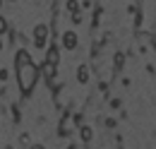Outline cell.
<instances>
[{
    "mask_svg": "<svg viewBox=\"0 0 156 149\" xmlns=\"http://www.w3.org/2000/svg\"><path fill=\"white\" fill-rule=\"evenodd\" d=\"M72 22L79 24V22H82V12H72Z\"/></svg>",
    "mask_w": 156,
    "mask_h": 149,
    "instance_id": "11",
    "label": "cell"
},
{
    "mask_svg": "<svg viewBox=\"0 0 156 149\" xmlns=\"http://www.w3.org/2000/svg\"><path fill=\"white\" fill-rule=\"evenodd\" d=\"M31 149H46L43 144H31Z\"/></svg>",
    "mask_w": 156,
    "mask_h": 149,
    "instance_id": "13",
    "label": "cell"
},
{
    "mask_svg": "<svg viewBox=\"0 0 156 149\" xmlns=\"http://www.w3.org/2000/svg\"><path fill=\"white\" fill-rule=\"evenodd\" d=\"M111 108H120V99H113V101H111Z\"/></svg>",
    "mask_w": 156,
    "mask_h": 149,
    "instance_id": "12",
    "label": "cell"
},
{
    "mask_svg": "<svg viewBox=\"0 0 156 149\" xmlns=\"http://www.w3.org/2000/svg\"><path fill=\"white\" fill-rule=\"evenodd\" d=\"M65 7H67L70 12H79V2H77V0H67V5H65Z\"/></svg>",
    "mask_w": 156,
    "mask_h": 149,
    "instance_id": "8",
    "label": "cell"
},
{
    "mask_svg": "<svg viewBox=\"0 0 156 149\" xmlns=\"http://www.w3.org/2000/svg\"><path fill=\"white\" fill-rule=\"evenodd\" d=\"M15 63H17V82H20L22 94H31L34 87H36V79H39L36 65L31 63V58H29L27 51H20L17 58H15Z\"/></svg>",
    "mask_w": 156,
    "mask_h": 149,
    "instance_id": "1",
    "label": "cell"
},
{
    "mask_svg": "<svg viewBox=\"0 0 156 149\" xmlns=\"http://www.w3.org/2000/svg\"><path fill=\"white\" fill-rule=\"evenodd\" d=\"M77 43H79V38H77L75 31H65V34H62V48H65V51H75Z\"/></svg>",
    "mask_w": 156,
    "mask_h": 149,
    "instance_id": "3",
    "label": "cell"
},
{
    "mask_svg": "<svg viewBox=\"0 0 156 149\" xmlns=\"http://www.w3.org/2000/svg\"><path fill=\"white\" fill-rule=\"evenodd\" d=\"M5 31H7V19H5V17H0V36H2Z\"/></svg>",
    "mask_w": 156,
    "mask_h": 149,
    "instance_id": "10",
    "label": "cell"
},
{
    "mask_svg": "<svg viewBox=\"0 0 156 149\" xmlns=\"http://www.w3.org/2000/svg\"><path fill=\"white\" fill-rule=\"evenodd\" d=\"M113 63H115V67H122V65H125V56H122V53H115Z\"/></svg>",
    "mask_w": 156,
    "mask_h": 149,
    "instance_id": "9",
    "label": "cell"
},
{
    "mask_svg": "<svg viewBox=\"0 0 156 149\" xmlns=\"http://www.w3.org/2000/svg\"><path fill=\"white\" fill-rule=\"evenodd\" d=\"M46 60H48V63H53V65H58V60H60V51H58V46H51V48H48V53H46Z\"/></svg>",
    "mask_w": 156,
    "mask_h": 149,
    "instance_id": "6",
    "label": "cell"
},
{
    "mask_svg": "<svg viewBox=\"0 0 156 149\" xmlns=\"http://www.w3.org/2000/svg\"><path fill=\"white\" fill-rule=\"evenodd\" d=\"M79 137H82L84 144H89V142L94 140V130H91L89 125H79Z\"/></svg>",
    "mask_w": 156,
    "mask_h": 149,
    "instance_id": "4",
    "label": "cell"
},
{
    "mask_svg": "<svg viewBox=\"0 0 156 149\" xmlns=\"http://www.w3.org/2000/svg\"><path fill=\"white\" fill-rule=\"evenodd\" d=\"M0 5H2V0H0Z\"/></svg>",
    "mask_w": 156,
    "mask_h": 149,
    "instance_id": "15",
    "label": "cell"
},
{
    "mask_svg": "<svg viewBox=\"0 0 156 149\" xmlns=\"http://www.w3.org/2000/svg\"><path fill=\"white\" fill-rule=\"evenodd\" d=\"M46 41H48V27L46 24H36V29H34V43H36V48L43 51Z\"/></svg>",
    "mask_w": 156,
    "mask_h": 149,
    "instance_id": "2",
    "label": "cell"
},
{
    "mask_svg": "<svg viewBox=\"0 0 156 149\" xmlns=\"http://www.w3.org/2000/svg\"><path fill=\"white\" fill-rule=\"evenodd\" d=\"M77 82H79V84H87V82H89V70H87L84 65L77 70Z\"/></svg>",
    "mask_w": 156,
    "mask_h": 149,
    "instance_id": "7",
    "label": "cell"
},
{
    "mask_svg": "<svg viewBox=\"0 0 156 149\" xmlns=\"http://www.w3.org/2000/svg\"><path fill=\"white\" fill-rule=\"evenodd\" d=\"M0 51H2V41H0Z\"/></svg>",
    "mask_w": 156,
    "mask_h": 149,
    "instance_id": "14",
    "label": "cell"
},
{
    "mask_svg": "<svg viewBox=\"0 0 156 149\" xmlns=\"http://www.w3.org/2000/svg\"><path fill=\"white\" fill-rule=\"evenodd\" d=\"M55 67H58V65H53V63H48V60L43 63V77H46L48 82H53V77H55Z\"/></svg>",
    "mask_w": 156,
    "mask_h": 149,
    "instance_id": "5",
    "label": "cell"
}]
</instances>
